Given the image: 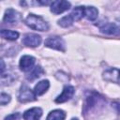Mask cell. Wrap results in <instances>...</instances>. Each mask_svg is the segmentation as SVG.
Masks as SVG:
<instances>
[{"mask_svg":"<svg viewBox=\"0 0 120 120\" xmlns=\"http://www.w3.org/2000/svg\"><path fill=\"white\" fill-rule=\"evenodd\" d=\"M25 24L37 31H48L49 30V24L48 22L40 16L35 15V14H29L25 21Z\"/></svg>","mask_w":120,"mask_h":120,"instance_id":"1","label":"cell"},{"mask_svg":"<svg viewBox=\"0 0 120 120\" xmlns=\"http://www.w3.org/2000/svg\"><path fill=\"white\" fill-rule=\"evenodd\" d=\"M104 99L97 93H91L89 96L86 97V104H85V111L90 112V110L98 109V105H102Z\"/></svg>","mask_w":120,"mask_h":120,"instance_id":"2","label":"cell"},{"mask_svg":"<svg viewBox=\"0 0 120 120\" xmlns=\"http://www.w3.org/2000/svg\"><path fill=\"white\" fill-rule=\"evenodd\" d=\"M46 47L57 50V51H61V52H65V41L62 38L60 37H49L45 42H44Z\"/></svg>","mask_w":120,"mask_h":120,"instance_id":"3","label":"cell"},{"mask_svg":"<svg viewBox=\"0 0 120 120\" xmlns=\"http://www.w3.org/2000/svg\"><path fill=\"white\" fill-rule=\"evenodd\" d=\"M36 97L37 96L35 95L34 91H32L27 85L23 84L20 89L18 99L21 102H29V101H34L36 99Z\"/></svg>","mask_w":120,"mask_h":120,"instance_id":"4","label":"cell"},{"mask_svg":"<svg viewBox=\"0 0 120 120\" xmlns=\"http://www.w3.org/2000/svg\"><path fill=\"white\" fill-rule=\"evenodd\" d=\"M103 79L107 82H115L120 85V69L111 68L103 72Z\"/></svg>","mask_w":120,"mask_h":120,"instance_id":"5","label":"cell"},{"mask_svg":"<svg viewBox=\"0 0 120 120\" xmlns=\"http://www.w3.org/2000/svg\"><path fill=\"white\" fill-rule=\"evenodd\" d=\"M70 8V3L68 1H64V0H56V1H52L51 4V11L54 14H61L64 11L69 9Z\"/></svg>","mask_w":120,"mask_h":120,"instance_id":"6","label":"cell"},{"mask_svg":"<svg viewBox=\"0 0 120 120\" xmlns=\"http://www.w3.org/2000/svg\"><path fill=\"white\" fill-rule=\"evenodd\" d=\"M22 43L27 47H37L41 43V37L33 33L25 34L22 38Z\"/></svg>","mask_w":120,"mask_h":120,"instance_id":"7","label":"cell"},{"mask_svg":"<svg viewBox=\"0 0 120 120\" xmlns=\"http://www.w3.org/2000/svg\"><path fill=\"white\" fill-rule=\"evenodd\" d=\"M22 18V15L20 12H18L17 10L13 9V8H8L6 10L4 18H3V22L5 23H16L17 22H19Z\"/></svg>","mask_w":120,"mask_h":120,"instance_id":"8","label":"cell"},{"mask_svg":"<svg viewBox=\"0 0 120 120\" xmlns=\"http://www.w3.org/2000/svg\"><path fill=\"white\" fill-rule=\"evenodd\" d=\"M100 32L106 35H117L120 33V27L115 22H103L101 25H98Z\"/></svg>","mask_w":120,"mask_h":120,"instance_id":"9","label":"cell"},{"mask_svg":"<svg viewBox=\"0 0 120 120\" xmlns=\"http://www.w3.org/2000/svg\"><path fill=\"white\" fill-rule=\"evenodd\" d=\"M74 87L71 86V85H66L62 91V93L55 98V102L56 103H63V102H66L68 100H69L72 96L74 95Z\"/></svg>","mask_w":120,"mask_h":120,"instance_id":"10","label":"cell"},{"mask_svg":"<svg viewBox=\"0 0 120 120\" xmlns=\"http://www.w3.org/2000/svg\"><path fill=\"white\" fill-rule=\"evenodd\" d=\"M36 59L31 55H23L20 60V68L22 71H29L33 68Z\"/></svg>","mask_w":120,"mask_h":120,"instance_id":"11","label":"cell"},{"mask_svg":"<svg viewBox=\"0 0 120 120\" xmlns=\"http://www.w3.org/2000/svg\"><path fill=\"white\" fill-rule=\"evenodd\" d=\"M41 115H42V110L38 107H34L25 111L22 117L24 120H39Z\"/></svg>","mask_w":120,"mask_h":120,"instance_id":"12","label":"cell"},{"mask_svg":"<svg viewBox=\"0 0 120 120\" xmlns=\"http://www.w3.org/2000/svg\"><path fill=\"white\" fill-rule=\"evenodd\" d=\"M50 87V82L48 80H42L40 82H38L34 88V93L36 96H41L43 95Z\"/></svg>","mask_w":120,"mask_h":120,"instance_id":"13","label":"cell"},{"mask_svg":"<svg viewBox=\"0 0 120 120\" xmlns=\"http://www.w3.org/2000/svg\"><path fill=\"white\" fill-rule=\"evenodd\" d=\"M98 10L95 7H84V17L88 21H95L98 18Z\"/></svg>","mask_w":120,"mask_h":120,"instance_id":"14","label":"cell"},{"mask_svg":"<svg viewBox=\"0 0 120 120\" xmlns=\"http://www.w3.org/2000/svg\"><path fill=\"white\" fill-rule=\"evenodd\" d=\"M43 73H44L43 68L41 67H39V66H37V67H35V68H33L31 69V71H30L29 74H27L26 79L28 81H34V80L39 78Z\"/></svg>","mask_w":120,"mask_h":120,"instance_id":"15","label":"cell"},{"mask_svg":"<svg viewBox=\"0 0 120 120\" xmlns=\"http://www.w3.org/2000/svg\"><path fill=\"white\" fill-rule=\"evenodd\" d=\"M65 118L66 112L62 110H53L47 116V120H65Z\"/></svg>","mask_w":120,"mask_h":120,"instance_id":"16","label":"cell"},{"mask_svg":"<svg viewBox=\"0 0 120 120\" xmlns=\"http://www.w3.org/2000/svg\"><path fill=\"white\" fill-rule=\"evenodd\" d=\"M1 37L8 39V40H16L19 38V33L16 31L8 30V29H2L1 30Z\"/></svg>","mask_w":120,"mask_h":120,"instance_id":"17","label":"cell"},{"mask_svg":"<svg viewBox=\"0 0 120 120\" xmlns=\"http://www.w3.org/2000/svg\"><path fill=\"white\" fill-rule=\"evenodd\" d=\"M70 16L74 21H80L82 17H84V7H77L75 8L72 12L70 13Z\"/></svg>","mask_w":120,"mask_h":120,"instance_id":"18","label":"cell"},{"mask_svg":"<svg viewBox=\"0 0 120 120\" xmlns=\"http://www.w3.org/2000/svg\"><path fill=\"white\" fill-rule=\"evenodd\" d=\"M73 22H74V20L72 19V17L69 14V15H67V16L63 17L62 19H60L58 21V24L62 27H69L70 25H72Z\"/></svg>","mask_w":120,"mask_h":120,"instance_id":"19","label":"cell"},{"mask_svg":"<svg viewBox=\"0 0 120 120\" xmlns=\"http://www.w3.org/2000/svg\"><path fill=\"white\" fill-rule=\"evenodd\" d=\"M10 101V96L6 94V93H2L1 97H0V103L1 105H6Z\"/></svg>","mask_w":120,"mask_h":120,"instance_id":"20","label":"cell"},{"mask_svg":"<svg viewBox=\"0 0 120 120\" xmlns=\"http://www.w3.org/2000/svg\"><path fill=\"white\" fill-rule=\"evenodd\" d=\"M21 117H22V115L20 112H14V113H11V114L6 116L4 120H20Z\"/></svg>","mask_w":120,"mask_h":120,"instance_id":"21","label":"cell"},{"mask_svg":"<svg viewBox=\"0 0 120 120\" xmlns=\"http://www.w3.org/2000/svg\"><path fill=\"white\" fill-rule=\"evenodd\" d=\"M113 106H114V108H115V110L120 113V103H117V102H115V103H113Z\"/></svg>","mask_w":120,"mask_h":120,"instance_id":"22","label":"cell"},{"mask_svg":"<svg viewBox=\"0 0 120 120\" xmlns=\"http://www.w3.org/2000/svg\"><path fill=\"white\" fill-rule=\"evenodd\" d=\"M1 66H2V68H1V75H3L4 71H5V63H4V61L2 59H1Z\"/></svg>","mask_w":120,"mask_h":120,"instance_id":"23","label":"cell"},{"mask_svg":"<svg viewBox=\"0 0 120 120\" xmlns=\"http://www.w3.org/2000/svg\"><path fill=\"white\" fill-rule=\"evenodd\" d=\"M71 120H78V119H77V118H72Z\"/></svg>","mask_w":120,"mask_h":120,"instance_id":"24","label":"cell"}]
</instances>
